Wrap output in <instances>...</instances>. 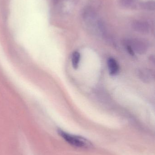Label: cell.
Segmentation results:
<instances>
[{"label": "cell", "instance_id": "6da1fadb", "mask_svg": "<svg viewBox=\"0 0 155 155\" xmlns=\"http://www.w3.org/2000/svg\"><path fill=\"white\" fill-rule=\"evenodd\" d=\"M58 133L66 142L74 147L84 149H89L93 147L92 143L84 137L71 134L61 129L58 130Z\"/></svg>", "mask_w": 155, "mask_h": 155}, {"label": "cell", "instance_id": "7a4b0ae2", "mask_svg": "<svg viewBox=\"0 0 155 155\" xmlns=\"http://www.w3.org/2000/svg\"><path fill=\"white\" fill-rule=\"evenodd\" d=\"M130 45L134 51H136L139 54H143L147 51L148 45L144 41L141 39H136L131 40L130 41Z\"/></svg>", "mask_w": 155, "mask_h": 155}, {"label": "cell", "instance_id": "3957f363", "mask_svg": "<svg viewBox=\"0 0 155 155\" xmlns=\"http://www.w3.org/2000/svg\"><path fill=\"white\" fill-rule=\"evenodd\" d=\"M132 26L133 29L136 31L142 34H147L150 31V26L146 22L144 21H133L132 22Z\"/></svg>", "mask_w": 155, "mask_h": 155}, {"label": "cell", "instance_id": "277c9868", "mask_svg": "<svg viewBox=\"0 0 155 155\" xmlns=\"http://www.w3.org/2000/svg\"><path fill=\"white\" fill-rule=\"evenodd\" d=\"M107 65L111 75H114L117 74L119 71V66L117 61L114 59L109 58L107 61Z\"/></svg>", "mask_w": 155, "mask_h": 155}, {"label": "cell", "instance_id": "5b68a950", "mask_svg": "<svg viewBox=\"0 0 155 155\" xmlns=\"http://www.w3.org/2000/svg\"><path fill=\"white\" fill-rule=\"evenodd\" d=\"M139 77L144 82H148L152 80V74L147 70H140L139 73Z\"/></svg>", "mask_w": 155, "mask_h": 155}, {"label": "cell", "instance_id": "8992f818", "mask_svg": "<svg viewBox=\"0 0 155 155\" xmlns=\"http://www.w3.org/2000/svg\"><path fill=\"white\" fill-rule=\"evenodd\" d=\"M80 58H81V55L80 53L78 52H74L72 54V64L73 67L75 69H77L79 65V62H80Z\"/></svg>", "mask_w": 155, "mask_h": 155}, {"label": "cell", "instance_id": "52a82bcc", "mask_svg": "<svg viewBox=\"0 0 155 155\" xmlns=\"http://www.w3.org/2000/svg\"><path fill=\"white\" fill-rule=\"evenodd\" d=\"M141 6L144 10L154 11L155 8V2L153 1L144 2L141 4Z\"/></svg>", "mask_w": 155, "mask_h": 155}, {"label": "cell", "instance_id": "ba28073f", "mask_svg": "<svg viewBox=\"0 0 155 155\" xmlns=\"http://www.w3.org/2000/svg\"><path fill=\"white\" fill-rule=\"evenodd\" d=\"M136 0H119V4L125 8L131 7L135 2Z\"/></svg>", "mask_w": 155, "mask_h": 155}, {"label": "cell", "instance_id": "9c48e42d", "mask_svg": "<svg viewBox=\"0 0 155 155\" xmlns=\"http://www.w3.org/2000/svg\"><path fill=\"white\" fill-rule=\"evenodd\" d=\"M127 50L128 51V53L130 54L131 55H134V51L133 49H132V47L129 45H127Z\"/></svg>", "mask_w": 155, "mask_h": 155}]
</instances>
